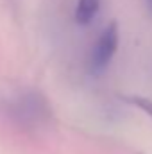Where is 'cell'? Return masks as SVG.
<instances>
[{
	"mask_svg": "<svg viewBox=\"0 0 152 154\" xmlns=\"http://www.w3.org/2000/svg\"><path fill=\"white\" fill-rule=\"evenodd\" d=\"M50 106L47 99L34 90H27L11 97L5 102V115L9 116L16 125L34 129L48 122L50 118Z\"/></svg>",
	"mask_w": 152,
	"mask_h": 154,
	"instance_id": "6da1fadb",
	"label": "cell"
},
{
	"mask_svg": "<svg viewBox=\"0 0 152 154\" xmlns=\"http://www.w3.org/2000/svg\"><path fill=\"white\" fill-rule=\"evenodd\" d=\"M118 41H120V31H118V23L111 22L108 23V27L100 32V36L97 39L91 56H90V68L93 74H100L108 68V65L111 63L113 56L116 54L118 48Z\"/></svg>",
	"mask_w": 152,
	"mask_h": 154,
	"instance_id": "7a4b0ae2",
	"label": "cell"
},
{
	"mask_svg": "<svg viewBox=\"0 0 152 154\" xmlns=\"http://www.w3.org/2000/svg\"><path fill=\"white\" fill-rule=\"evenodd\" d=\"M100 0H77L75 5V22L79 25H88L99 14Z\"/></svg>",
	"mask_w": 152,
	"mask_h": 154,
	"instance_id": "3957f363",
	"label": "cell"
},
{
	"mask_svg": "<svg viewBox=\"0 0 152 154\" xmlns=\"http://www.w3.org/2000/svg\"><path fill=\"white\" fill-rule=\"evenodd\" d=\"M127 100H129L131 104L138 106L140 109H143L149 116H152V100L150 99H145V97H131V99H127Z\"/></svg>",
	"mask_w": 152,
	"mask_h": 154,
	"instance_id": "277c9868",
	"label": "cell"
},
{
	"mask_svg": "<svg viewBox=\"0 0 152 154\" xmlns=\"http://www.w3.org/2000/svg\"><path fill=\"white\" fill-rule=\"evenodd\" d=\"M145 5H147V11H149V14L152 16V0H145Z\"/></svg>",
	"mask_w": 152,
	"mask_h": 154,
	"instance_id": "5b68a950",
	"label": "cell"
}]
</instances>
